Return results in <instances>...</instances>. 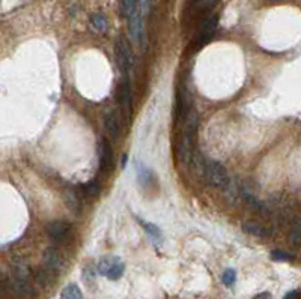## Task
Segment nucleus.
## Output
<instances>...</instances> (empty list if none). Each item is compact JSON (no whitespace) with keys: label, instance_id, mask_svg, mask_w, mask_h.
Instances as JSON below:
<instances>
[{"label":"nucleus","instance_id":"nucleus-1","mask_svg":"<svg viewBox=\"0 0 301 299\" xmlns=\"http://www.w3.org/2000/svg\"><path fill=\"white\" fill-rule=\"evenodd\" d=\"M196 136H197V116H196L194 110L190 109V111L185 116V128H184L182 141H181V147H180V157L184 163H188L193 158Z\"/></svg>","mask_w":301,"mask_h":299},{"label":"nucleus","instance_id":"nucleus-2","mask_svg":"<svg viewBox=\"0 0 301 299\" xmlns=\"http://www.w3.org/2000/svg\"><path fill=\"white\" fill-rule=\"evenodd\" d=\"M202 173H204L207 182L214 188H226L231 184L228 171H226V168L220 163L207 161L204 164Z\"/></svg>","mask_w":301,"mask_h":299},{"label":"nucleus","instance_id":"nucleus-3","mask_svg":"<svg viewBox=\"0 0 301 299\" xmlns=\"http://www.w3.org/2000/svg\"><path fill=\"white\" fill-rule=\"evenodd\" d=\"M96 269L101 275L107 277L109 280H118L123 275L125 265L118 256L109 254V256H104L99 259Z\"/></svg>","mask_w":301,"mask_h":299},{"label":"nucleus","instance_id":"nucleus-4","mask_svg":"<svg viewBox=\"0 0 301 299\" xmlns=\"http://www.w3.org/2000/svg\"><path fill=\"white\" fill-rule=\"evenodd\" d=\"M115 53H116V63H118V68L123 72L127 74L128 69L133 66V52L131 48L127 42L125 38H119L118 39V44H116V48H115Z\"/></svg>","mask_w":301,"mask_h":299},{"label":"nucleus","instance_id":"nucleus-5","mask_svg":"<svg viewBox=\"0 0 301 299\" xmlns=\"http://www.w3.org/2000/svg\"><path fill=\"white\" fill-rule=\"evenodd\" d=\"M98 155H99V171L107 173L113 167V151L112 144L107 138H101L98 144Z\"/></svg>","mask_w":301,"mask_h":299},{"label":"nucleus","instance_id":"nucleus-6","mask_svg":"<svg viewBox=\"0 0 301 299\" xmlns=\"http://www.w3.org/2000/svg\"><path fill=\"white\" fill-rule=\"evenodd\" d=\"M217 26H218V17H217V15H212V17L207 18V20L204 21L202 26H200V29H199L197 44H199V45H204V44L214 35V32L217 30Z\"/></svg>","mask_w":301,"mask_h":299},{"label":"nucleus","instance_id":"nucleus-7","mask_svg":"<svg viewBox=\"0 0 301 299\" xmlns=\"http://www.w3.org/2000/svg\"><path fill=\"white\" fill-rule=\"evenodd\" d=\"M47 232L52 239L58 242H63L65 239H68V235H69V224L65 221H53L47 226Z\"/></svg>","mask_w":301,"mask_h":299},{"label":"nucleus","instance_id":"nucleus-8","mask_svg":"<svg viewBox=\"0 0 301 299\" xmlns=\"http://www.w3.org/2000/svg\"><path fill=\"white\" fill-rule=\"evenodd\" d=\"M119 101L120 106L127 114V117L131 116V89H130V83L127 79H123L120 87H119Z\"/></svg>","mask_w":301,"mask_h":299},{"label":"nucleus","instance_id":"nucleus-9","mask_svg":"<svg viewBox=\"0 0 301 299\" xmlns=\"http://www.w3.org/2000/svg\"><path fill=\"white\" fill-rule=\"evenodd\" d=\"M136 171H137V179H139L142 187H150L154 184L155 176H154L152 170H150L149 167H146L145 164L137 161L136 163Z\"/></svg>","mask_w":301,"mask_h":299},{"label":"nucleus","instance_id":"nucleus-10","mask_svg":"<svg viewBox=\"0 0 301 299\" xmlns=\"http://www.w3.org/2000/svg\"><path fill=\"white\" fill-rule=\"evenodd\" d=\"M142 227L145 229V232H146L148 238L150 239V242H152L155 246H161L163 233H161L158 226H155V224H152V222H148V221H142Z\"/></svg>","mask_w":301,"mask_h":299},{"label":"nucleus","instance_id":"nucleus-11","mask_svg":"<svg viewBox=\"0 0 301 299\" xmlns=\"http://www.w3.org/2000/svg\"><path fill=\"white\" fill-rule=\"evenodd\" d=\"M104 127H106V130H107V133H109V136L112 138H118L120 127H119V117H118L116 111H110V113L106 114V117H104Z\"/></svg>","mask_w":301,"mask_h":299},{"label":"nucleus","instance_id":"nucleus-12","mask_svg":"<svg viewBox=\"0 0 301 299\" xmlns=\"http://www.w3.org/2000/svg\"><path fill=\"white\" fill-rule=\"evenodd\" d=\"M240 194H241V197H242V200H244L247 205L252 206V208H255L256 211H264V209H265L264 203L255 195V192H252V190H248L245 185H242V187L240 188Z\"/></svg>","mask_w":301,"mask_h":299},{"label":"nucleus","instance_id":"nucleus-13","mask_svg":"<svg viewBox=\"0 0 301 299\" xmlns=\"http://www.w3.org/2000/svg\"><path fill=\"white\" fill-rule=\"evenodd\" d=\"M242 229H244V232H247L248 235L258 236V238H267V236L271 235V230H270V229L261 226V224H258V222H250V221H247V222H244Z\"/></svg>","mask_w":301,"mask_h":299},{"label":"nucleus","instance_id":"nucleus-14","mask_svg":"<svg viewBox=\"0 0 301 299\" xmlns=\"http://www.w3.org/2000/svg\"><path fill=\"white\" fill-rule=\"evenodd\" d=\"M99 190H101V185H99L98 181L93 179V181H89L88 184L82 185L77 190V192H79L80 198H83V197H95L99 192Z\"/></svg>","mask_w":301,"mask_h":299},{"label":"nucleus","instance_id":"nucleus-15","mask_svg":"<svg viewBox=\"0 0 301 299\" xmlns=\"http://www.w3.org/2000/svg\"><path fill=\"white\" fill-rule=\"evenodd\" d=\"M139 9H140V0H120V12L127 20Z\"/></svg>","mask_w":301,"mask_h":299},{"label":"nucleus","instance_id":"nucleus-16","mask_svg":"<svg viewBox=\"0 0 301 299\" xmlns=\"http://www.w3.org/2000/svg\"><path fill=\"white\" fill-rule=\"evenodd\" d=\"M60 299H83V293H82V290H80V287L77 284L71 283L62 290Z\"/></svg>","mask_w":301,"mask_h":299},{"label":"nucleus","instance_id":"nucleus-17","mask_svg":"<svg viewBox=\"0 0 301 299\" xmlns=\"http://www.w3.org/2000/svg\"><path fill=\"white\" fill-rule=\"evenodd\" d=\"M65 202H66V205H68V208L71 209V211H74V212H77L79 211V208H80V195H79V192L77 191H66V194H65Z\"/></svg>","mask_w":301,"mask_h":299},{"label":"nucleus","instance_id":"nucleus-18","mask_svg":"<svg viewBox=\"0 0 301 299\" xmlns=\"http://www.w3.org/2000/svg\"><path fill=\"white\" fill-rule=\"evenodd\" d=\"M90 26L96 32H106L107 30V18L103 14H95L90 17Z\"/></svg>","mask_w":301,"mask_h":299},{"label":"nucleus","instance_id":"nucleus-19","mask_svg":"<svg viewBox=\"0 0 301 299\" xmlns=\"http://www.w3.org/2000/svg\"><path fill=\"white\" fill-rule=\"evenodd\" d=\"M45 263L48 268H58L59 266V256L55 250L45 251Z\"/></svg>","mask_w":301,"mask_h":299},{"label":"nucleus","instance_id":"nucleus-20","mask_svg":"<svg viewBox=\"0 0 301 299\" xmlns=\"http://www.w3.org/2000/svg\"><path fill=\"white\" fill-rule=\"evenodd\" d=\"M237 280V272L234 269H226L221 275V281L224 286H232Z\"/></svg>","mask_w":301,"mask_h":299},{"label":"nucleus","instance_id":"nucleus-21","mask_svg":"<svg viewBox=\"0 0 301 299\" xmlns=\"http://www.w3.org/2000/svg\"><path fill=\"white\" fill-rule=\"evenodd\" d=\"M271 259L275 262H288L292 259V254L288 251H283V250H274V251H271Z\"/></svg>","mask_w":301,"mask_h":299},{"label":"nucleus","instance_id":"nucleus-22","mask_svg":"<svg viewBox=\"0 0 301 299\" xmlns=\"http://www.w3.org/2000/svg\"><path fill=\"white\" fill-rule=\"evenodd\" d=\"M291 241L292 244H298L301 241V219L297 221V224L294 226V230L291 233Z\"/></svg>","mask_w":301,"mask_h":299},{"label":"nucleus","instance_id":"nucleus-23","mask_svg":"<svg viewBox=\"0 0 301 299\" xmlns=\"http://www.w3.org/2000/svg\"><path fill=\"white\" fill-rule=\"evenodd\" d=\"M283 299H301V292H298V290H292V292L286 293V295L283 296Z\"/></svg>","mask_w":301,"mask_h":299},{"label":"nucleus","instance_id":"nucleus-24","mask_svg":"<svg viewBox=\"0 0 301 299\" xmlns=\"http://www.w3.org/2000/svg\"><path fill=\"white\" fill-rule=\"evenodd\" d=\"M253 299H271V295H270L268 292H265V293H259V295H256Z\"/></svg>","mask_w":301,"mask_h":299},{"label":"nucleus","instance_id":"nucleus-25","mask_svg":"<svg viewBox=\"0 0 301 299\" xmlns=\"http://www.w3.org/2000/svg\"><path fill=\"white\" fill-rule=\"evenodd\" d=\"M217 2V0H200V3H202L204 6H211Z\"/></svg>","mask_w":301,"mask_h":299},{"label":"nucleus","instance_id":"nucleus-26","mask_svg":"<svg viewBox=\"0 0 301 299\" xmlns=\"http://www.w3.org/2000/svg\"><path fill=\"white\" fill-rule=\"evenodd\" d=\"M125 165H127V155L122 157V167H125Z\"/></svg>","mask_w":301,"mask_h":299}]
</instances>
